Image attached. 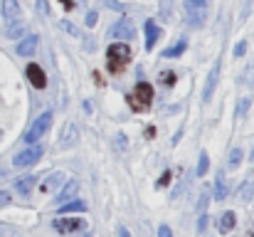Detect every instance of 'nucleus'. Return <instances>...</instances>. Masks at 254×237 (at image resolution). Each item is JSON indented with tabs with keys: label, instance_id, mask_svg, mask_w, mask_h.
Listing matches in <instances>:
<instances>
[{
	"label": "nucleus",
	"instance_id": "obj_1",
	"mask_svg": "<svg viewBox=\"0 0 254 237\" xmlns=\"http://www.w3.org/2000/svg\"><path fill=\"white\" fill-rule=\"evenodd\" d=\"M106 57H109V70H111V72H121V70L128 65V60H131V47L124 45V42H114V45L109 47Z\"/></svg>",
	"mask_w": 254,
	"mask_h": 237
},
{
	"label": "nucleus",
	"instance_id": "obj_2",
	"mask_svg": "<svg viewBox=\"0 0 254 237\" xmlns=\"http://www.w3.org/2000/svg\"><path fill=\"white\" fill-rule=\"evenodd\" d=\"M128 101H131V109L133 111H146L151 106V101H153V86L148 81H138Z\"/></svg>",
	"mask_w": 254,
	"mask_h": 237
},
{
	"label": "nucleus",
	"instance_id": "obj_3",
	"mask_svg": "<svg viewBox=\"0 0 254 237\" xmlns=\"http://www.w3.org/2000/svg\"><path fill=\"white\" fill-rule=\"evenodd\" d=\"M50 124H52V111H45V114H40V116L32 121V126L27 129V134H25V141L32 146V144H35V141H37V139H40V136H42L47 129H50Z\"/></svg>",
	"mask_w": 254,
	"mask_h": 237
},
{
	"label": "nucleus",
	"instance_id": "obj_4",
	"mask_svg": "<svg viewBox=\"0 0 254 237\" xmlns=\"http://www.w3.org/2000/svg\"><path fill=\"white\" fill-rule=\"evenodd\" d=\"M109 37L111 40H124V45H126V40H133L136 37V27H133L131 20H119L116 25L109 27Z\"/></svg>",
	"mask_w": 254,
	"mask_h": 237
},
{
	"label": "nucleus",
	"instance_id": "obj_5",
	"mask_svg": "<svg viewBox=\"0 0 254 237\" xmlns=\"http://www.w3.org/2000/svg\"><path fill=\"white\" fill-rule=\"evenodd\" d=\"M86 223L82 218H57L55 220V230L60 233V235H72V233H77V230H84Z\"/></svg>",
	"mask_w": 254,
	"mask_h": 237
},
{
	"label": "nucleus",
	"instance_id": "obj_6",
	"mask_svg": "<svg viewBox=\"0 0 254 237\" xmlns=\"http://www.w3.org/2000/svg\"><path fill=\"white\" fill-rule=\"evenodd\" d=\"M40 158H42V149L40 146H30V149H25L22 154H17V156L12 158V165L15 168H27V165L37 163Z\"/></svg>",
	"mask_w": 254,
	"mask_h": 237
},
{
	"label": "nucleus",
	"instance_id": "obj_7",
	"mask_svg": "<svg viewBox=\"0 0 254 237\" xmlns=\"http://www.w3.org/2000/svg\"><path fill=\"white\" fill-rule=\"evenodd\" d=\"M217 79H220V60H215V65H212V70H210V75H207V81H205V89H202V101H205V104L212 99L215 86H217Z\"/></svg>",
	"mask_w": 254,
	"mask_h": 237
},
{
	"label": "nucleus",
	"instance_id": "obj_8",
	"mask_svg": "<svg viewBox=\"0 0 254 237\" xmlns=\"http://www.w3.org/2000/svg\"><path fill=\"white\" fill-rule=\"evenodd\" d=\"M143 32H146V50L151 52V50L156 47L158 37H161V30H158L156 20H146V25H143Z\"/></svg>",
	"mask_w": 254,
	"mask_h": 237
},
{
	"label": "nucleus",
	"instance_id": "obj_9",
	"mask_svg": "<svg viewBox=\"0 0 254 237\" xmlns=\"http://www.w3.org/2000/svg\"><path fill=\"white\" fill-rule=\"evenodd\" d=\"M37 35H27L25 40H20L17 42V55H22V57H32L35 55V50H37Z\"/></svg>",
	"mask_w": 254,
	"mask_h": 237
},
{
	"label": "nucleus",
	"instance_id": "obj_10",
	"mask_svg": "<svg viewBox=\"0 0 254 237\" xmlns=\"http://www.w3.org/2000/svg\"><path fill=\"white\" fill-rule=\"evenodd\" d=\"M27 79H30V84L37 86V89H45V86H47V77H45V72H42L37 65H30V67H27Z\"/></svg>",
	"mask_w": 254,
	"mask_h": 237
},
{
	"label": "nucleus",
	"instance_id": "obj_11",
	"mask_svg": "<svg viewBox=\"0 0 254 237\" xmlns=\"http://www.w3.org/2000/svg\"><path fill=\"white\" fill-rule=\"evenodd\" d=\"M35 183H37V175H20V178L15 180V190H17L20 195H30L32 188H35Z\"/></svg>",
	"mask_w": 254,
	"mask_h": 237
},
{
	"label": "nucleus",
	"instance_id": "obj_12",
	"mask_svg": "<svg viewBox=\"0 0 254 237\" xmlns=\"http://www.w3.org/2000/svg\"><path fill=\"white\" fill-rule=\"evenodd\" d=\"M2 15H5L7 22L20 20V5H17V0H2Z\"/></svg>",
	"mask_w": 254,
	"mask_h": 237
},
{
	"label": "nucleus",
	"instance_id": "obj_13",
	"mask_svg": "<svg viewBox=\"0 0 254 237\" xmlns=\"http://www.w3.org/2000/svg\"><path fill=\"white\" fill-rule=\"evenodd\" d=\"M77 190H79V183H77V180H69V183H67V185L62 188V193L57 195V203H60V205L69 203V200H72V198L77 195Z\"/></svg>",
	"mask_w": 254,
	"mask_h": 237
},
{
	"label": "nucleus",
	"instance_id": "obj_14",
	"mask_svg": "<svg viewBox=\"0 0 254 237\" xmlns=\"http://www.w3.org/2000/svg\"><path fill=\"white\" fill-rule=\"evenodd\" d=\"M230 190H227V180H225V173H217L215 178V200H227Z\"/></svg>",
	"mask_w": 254,
	"mask_h": 237
},
{
	"label": "nucleus",
	"instance_id": "obj_15",
	"mask_svg": "<svg viewBox=\"0 0 254 237\" xmlns=\"http://www.w3.org/2000/svg\"><path fill=\"white\" fill-rule=\"evenodd\" d=\"M235 225H237V218H235V213H232V210L220 215V233H222V235L232 233V230H235Z\"/></svg>",
	"mask_w": 254,
	"mask_h": 237
},
{
	"label": "nucleus",
	"instance_id": "obj_16",
	"mask_svg": "<svg viewBox=\"0 0 254 237\" xmlns=\"http://www.w3.org/2000/svg\"><path fill=\"white\" fill-rule=\"evenodd\" d=\"M72 144H77V126H74V124H67L64 131H62V141H60V146L67 149V146H72Z\"/></svg>",
	"mask_w": 254,
	"mask_h": 237
},
{
	"label": "nucleus",
	"instance_id": "obj_17",
	"mask_svg": "<svg viewBox=\"0 0 254 237\" xmlns=\"http://www.w3.org/2000/svg\"><path fill=\"white\" fill-rule=\"evenodd\" d=\"M185 47H188V40L185 37H180L173 47H168L166 52H163V60H170V57H178V55H183L185 52Z\"/></svg>",
	"mask_w": 254,
	"mask_h": 237
},
{
	"label": "nucleus",
	"instance_id": "obj_18",
	"mask_svg": "<svg viewBox=\"0 0 254 237\" xmlns=\"http://www.w3.org/2000/svg\"><path fill=\"white\" fill-rule=\"evenodd\" d=\"M84 210H86L84 200H69V203L60 205V213H84Z\"/></svg>",
	"mask_w": 254,
	"mask_h": 237
},
{
	"label": "nucleus",
	"instance_id": "obj_19",
	"mask_svg": "<svg viewBox=\"0 0 254 237\" xmlns=\"http://www.w3.org/2000/svg\"><path fill=\"white\" fill-rule=\"evenodd\" d=\"M252 195H254V183H242L240 190H237V200L245 203V200H250Z\"/></svg>",
	"mask_w": 254,
	"mask_h": 237
},
{
	"label": "nucleus",
	"instance_id": "obj_20",
	"mask_svg": "<svg viewBox=\"0 0 254 237\" xmlns=\"http://www.w3.org/2000/svg\"><path fill=\"white\" fill-rule=\"evenodd\" d=\"M7 37H12V40H17L20 35H22V20H15V22H7Z\"/></svg>",
	"mask_w": 254,
	"mask_h": 237
},
{
	"label": "nucleus",
	"instance_id": "obj_21",
	"mask_svg": "<svg viewBox=\"0 0 254 237\" xmlns=\"http://www.w3.org/2000/svg\"><path fill=\"white\" fill-rule=\"evenodd\" d=\"M240 163H242V151H240V149H232V151H230V158H227V168L235 170Z\"/></svg>",
	"mask_w": 254,
	"mask_h": 237
},
{
	"label": "nucleus",
	"instance_id": "obj_22",
	"mask_svg": "<svg viewBox=\"0 0 254 237\" xmlns=\"http://www.w3.org/2000/svg\"><path fill=\"white\" fill-rule=\"evenodd\" d=\"M205 5H207V0H185L188 12H202V10H205Z\"/></svg>",
	"mask_w": 254,
	"mask_h": 237
},
{
	"label": "nucleus",
	"instance_id": "obj_23",
	"mask_svg": "<svg viewBox=\"0 0 254 237\" xmlns=\"http://www.w3.org/2000/svg\"><path fill=\"white\" fill-rule=\"evenodd\" d=\"M161 17L170 22V17H173V0H161Z\"/></svg>",
	"mask_w": 254,
	"mask_h": 237
},
{
	"label": "nucleus",
	"instance_id": "obj_24",
	"mask_svg": "<svg viewBox=\"0 0 254 237\" xmlns=\"http://www.w3.org/2000/svg\"><path fill=\"white\" fill-rule=\"evenodd\" d=\"M188 15H190L188 22H190L192 27H202V22H205V10H202V12H188Z\"/></svg>",
	"mask_w": 254,
	"mask_h": 237
},
{
	"label": "nucleus",
	"instance_id": "obj_25",
	"mask_svg": "<svg viewBox=\"0 0 254 237\" xmlns=\"http://www.w3.org/2000/svg\"><path fill=\"white\" fill-rule=\"evenodd\" d=\"M64 178V173H52L47 180H45V190H50V188H55V185H60V180Z\"/></svg>",
	"mask_w": 254,
	"mask_h": 237
},
{
	"label": "nucleus",
	"instance_id": "obj_26",
	"mask_svg": "<svg viewBox=\"0 0 254 237\" xmlns=\"http://www.w3.org/2000/svg\"><path fill=\"white\" fill-rule=\"evenodd\" d=\"M242 84H250V86H254V62L242 72Z\"/></svg>",
	"mask_w": 254,
	"mask_h": 237
},
{
	"label": "nucleus",
	"instance_id": "obj_27",
	"mask_svg": "<svg viewBox=\"0 0 254 237\" xmlns=\"http://www.w3.org/2000/svg\"><path fill=\"white\" fill-rule=\"evenodd\" d=\"M247 109H250V96H242L240 99V106H237V119H242L247 114Z\"/></svg>",
	"mask_w": 254,
	"mask_h": 237
},
{
	"label": "nucleus",
	"instance_id": "obj_28",
	"mask_svg": "<svg viewBox=\"0 0 254 237\" xmlns=\"http://www.w3.org/2000/svg\"><path fill=\"white\" fill-rule=\"evenodd\" d=\"M207 160H210V156H207V154H200V163H197V175H205V173H207Z\"/></svg>",
	"mask_w": 254,
	"mask_h": 237
},
{
	"label": "nucleus",
	"instance_id": "obj_29",
	"mask_svg": "<svg viewBox=\"0 0 254 237\" xmlns=\"http://www.w3.org/2000/svg\"><path fill=\"white\" fill-rule=\"evenodd\" d=\"M96 20H99V15H96V10H89V12H86V17H84L86 27H94V25H96Z\"/></svg>",
	"mask_w": 254,
	"mask_h": 237
},
{
	"label": "nucleus",
	"instance_id": "obj_30",
	"mask_svg": "<svg viewBox=\"0 0 254 237\" xmlns=\"http://www.w3.org/2000/svg\"><path fill=\"white\" fill-rule=\"evenodd\" d=\"M64 25V30L69 32V35H74V37H79V27L77 25H72V22H62Z\"/></svg>",
	"mask_w": 254,
	"mask_h": 237
},
{
	"label": "nucleus",
	"instance_id": "obj_31",
	"mask_svg": "<svg viewBox=\"0 0 254 237\" xmlns=\"http://www.w3.org/2000/svg\"><path fill=\"white\" fill-rule=\"evenodd\" d=\"M247 52V42L242 40V42H237V47H235V57H242Z\"/></svg>",
	"mask_w": 254,
	"mask_h": 237
},
{
	"label": "nucleus",
	"instance_id": "obj_32",
	"mask_svg": "<svg viewBox=\"0 0 254 237\" xmlns=\"http://www.w3.org/2000/svg\"><path fill=\"white\" fill-rule=\"evenodd\" d=\"M205 225H207V213H200V220H197V233H205Z\"/></svg>",
	"mask_w": 254,
	"mask_h": 237
},
{
	"label": "nucleus",
	"instance_id": "obj_33",
	"mask_svg": "<svg viewBox=\"0 0 254 237\" xmlns=\"http://www.w3.org/2000/svg\"><path fill=\"white\" fill-rule=\"evenodd\" d=\"M161 81H163L166 86H168V84H175V75H173V72H163V75H161Z\"/></svg>",
	"mask_w": 254,
	"mask_h": 237
},
{
	"label": "nucleus",
	"instance_id": "obj_34",
	"mask_svg": "<svg viewBox=\"0 0 254 237\" xmlns=\"http://www.w3.org/2000/svg\"><path fill=\"white\" fill-rule=\"evenodd\" d=\"M158 237H173V230H170L168 225H161L158 228Z\"/></svg>",
	"mask_w": 254,
	"mask_h": 237
},
{
	"label": "nucleus",
	"instance_id": "obj_35",
	"mask_svg": "<svg viewBox=\"0 0 254 237\" xmlns=\"http://www.w3.org/2000/svg\"><path fill=\"white\" fill-rule=\"evenodd\" d=\"M7 203H10V195H7L5 190H0V208H5Z\"/></svg>",
	"mask_w": 254,
	"mask_h": 237
},
{
	"label": "nucleus",
	"instance_id": "obj_36",
	"mask_svg": "<svg viewBox=\"0 0 254 237\" xmlns=\"http://www.w3.org/2000/svg\"><path fill=\"white\" fill-rule=\"evenodd\" d=\"M106 5H109V7H114V10H124V5H121V2H116V0H106Z\"/></svg>",
	"mask_w": 254,
	"mask_h": 237
},
{
	"label": "nucleus",
	"instance_id": "obj_37",
	"mask_svg": "<svg viewBox=\"0 0 254 237\" xmlns=\"http://www.w3.org/2000/svg\"><path fill=\"white\" fill-rule=\"evenodd\" d=\"M37 7H40L42 15H47V0H37Z\"/></svg>",
	"mask_w": 254,
	"mask_h": 237
},
{
	"label": "nucleus",
	"instance_id": "obj_38",
	"mask_svg": "<svg viewBox=\"0 0 254 237\" xmlns=\"http://www.w3.org/2000/svg\"><path fill=\"white\" fill-rule=\"evenodd\" d=\"M170 180V170H166V173H163V178H161V183H158V185H166V183H168Z\"/></svg>",
	"mask_w": 254,
	"mask_h": 237
},
{
	"label": "nucleus",
	"instance_id": "obj_39",
	"mask_svg": "<svg viewBox=\"0 0 254 237\" xmlns=\"http://www.w3.org/2000/svg\"><path fill=\"white\" fill-rule=\"evenodd\" d=\"M119 237H131V233H128V230L121 225V228H119Z\"/></svg>",
	"mask_w": 254,
	"mask_h": 237
},
{
	"label": "nucleus",
	"instance_id": "obj_40",
	"mask_svg": "<svg viewBox=\"0 0 254 237\" xmlns=\"http://www.w3.org/2000/svg\"><path fill=\"white\" fill-rule=\"evenodd\" d=\"M62 5H64V7H72V0H62Z\"/></svg>",
	"mask_w": 254,
	"mask_h": 237
},
{
	"label": "nucleus",
	"instance_id": "obj_41",
	"mask_svg": "<svg viewBox=\"0 0 254 237\" xmlns=\"http://www.w3.org/2000/svg\"><path fill=\"white\" fill-rule=\"evenodd\" d=\"M250 160H252V163H254V149H252V154H250Z\"/></svg>",
	"mask_w": 254,
	"mask_h": 237
}]
</instances>
